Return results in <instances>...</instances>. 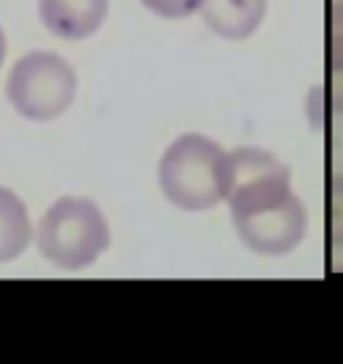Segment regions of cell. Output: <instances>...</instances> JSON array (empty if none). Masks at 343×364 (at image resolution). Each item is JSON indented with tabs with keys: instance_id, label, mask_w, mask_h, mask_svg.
<instances>
[{
	"instance_id": "cell-7",
	"label": "cell",
	"mask_w": 343,
	"mask_h": 364,
	"mask_svg": "<svg viewBox=\"0 0 343 364\" xmlns=\"http://www.w3.org/2000/svg\"><path fill=\"white\" fill-rule=\"evenodd\" d=\"M33 239V225L27 206L19 196L0 188V262H9L19 257Z\"/></svg>"
},
{
	"instance_id": "cell-10",
	"label": "cell",
	"mask_w": 343,
	"mask_h": 364,
	"mask_svg": "<svg viewBox=\"0 0 343 364\" xmlns=\"http://www.w3.org/2000/svg\"><path fill=\"white\" fill-rule=\"evenodd\" d=\"M142 6L164 19H185L191 14L201 11L204 0H142Z\"/></svg>"
},
{
	"instance_id": "cell-5",
	"label": "cell",
	"mask_w": 343,
	"mask_h": 364,
	"mask_svg": "<svg viewBox=\"0 0 343 364\" xmlns=\"http://www.w3.org/2000/svg\"><path fill=\"white\" fill-rule=\"evenodd\" d=\"M107 0H38V14L48 33L65 41L92 38L107 19Z\"/></svg>"
},
{
	"instance_id": "cell-4",
	"label": "cell",
	"mask_w": 343,
	"mask_h": 364,
	"mask_svg": "<svg viewBox=\"0 0 343 364\" xmlns=\"http://www.w3.org/2000/svg\"><path fill=\"white\" fill-rule=\"evenodd\" d=\"M78 91L70 62L51 51H30L11 68L6 94L14 110L30 121H54L68 110Z\"/></svg>"
},
{
	"instance_id": "cell-1",
	"label": "cell",
	"mask_w": 343,
	"mask_h": 364,
	"mask_svg": "<svg viewBox=\"0 0 343 364\" xmlns=\"http://www.w3.org/2000/svg\"><path fill=\"white\" fill-rule=\"evenodd\" d=\"M228 209L239 239L258 255L279 257L306 236L309 212L292 193L290 166L260 148L231 153Z\"/></svg>"
},
{
	"instance_id": "cell-9",
	"label": "cell",
	"mask_w": 343,
	"mask_h": 364,
	"mask_svg": "<svg viewBox=\"0 0 343 364\" xmlns=\"http://www.w3.org/2000/svg\"><path fill=\"white\" fill-rule=\"evenodd\" d=\"M327 239L332 247H343V174L327 185Z\"/></svg>"
},
{
	"instance_id": "cell-8",
	"label": "cell",
	"mask_w": 343,
	"mask_h": 364,
	"mask_svg": "<svg viewBox=\"0 0 343 364\" xmlns=\"http://www.w3.org/2000/svg\"><path fill=\"white\" fill-rule=\"evenodd\" d=\"M327 80L324 94L332 113H343V38H330L327 46Z\"/></svg>"
},
{
	"instance_id": "cell-11",
	"label": "cell",
	"mask_w": 343,
	"mask_h": 364,
	"mask_svg": "<svg viewBox=\"0 0 343 364\" xmlns=\"http://www.w3.org/2000/svg\"><path fill=\"white\" fill-rule=\"evenodd\" d=\"M330 38H343V0L332 3L330 9Z\"/></svg>"
},
{
	"instance_id": "cell-12",
	"label": "cell",
	"mask_w": 343,
	"mask_h": 364,
	"mask_svg": "<svg viewBox=\"0 0 343 364\" xmlns=\"http://www.w3.org/2000/svg\"><path fill=\"white\" fill-rule=\"evenodd\" d=\"M6 59V35H3V27H0V65Z\"/></svg>"
},
{
	"instance_id": "cell-3",
	"label": "cell",
	"mask_w": 343,
	"mask_h": 364,
	"mask_svg": "<svg viewBox=\"0 0 343 364\" xmlns=\"http://www.w3.org/2000/svg\"><path fill=\"white\" fill-rule=\"evenodd\" d=\"M110 247V228L92 198L65 196L46 209L38 225V250L62 271L89 268Z\"/></svg>"
},
{
	"instance_id": "cell-6",
	"label": "cell",
	"mask_w": 343,
	"mask_h": 364,
	"mask_svg": "<svg viewBox=\"0 0 343 364\" xmlns=\"http://www.w3.org/2000/svg\"><path fill=\"white\" fill-rule=\"evenodd\" d=\"M268 0H204L201 19L204 24L226 41H244L265 19Z\"/></svg>"
},
{
	"instance_id": "cell-2",
	"label": "cell",
	"mask_w": 343,
	"mask_h": 364,
	"mask_svg": "<svg viewBox=\"0 0 343 364\" xmlns=\"http://www.w3.org/2000/svg\"><path fill=\"white\" fill-rule=\"evenodd\" d=\"M159 182L172 206L206 212L228 196L231 153L204 134L177 136L161 156Z\"/></svg>"
}]
</instances>
